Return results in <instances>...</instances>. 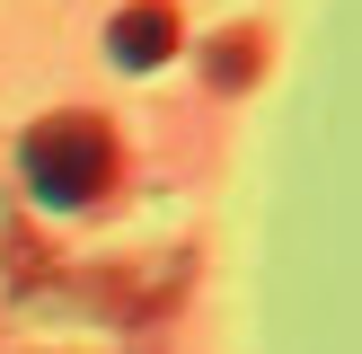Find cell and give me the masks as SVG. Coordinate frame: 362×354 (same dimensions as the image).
<instances>
[{"mask_svg":"<svg viewBox=\"0 0 362 354\" xmlns=\"http://www.w3.org/2000/svg\"><path fill=\"white\" fill-rule=\"evenodd\" d=\"M106 177H115V142L98 115H53L27 133V186L45 204H98Z\"/></svg>","mask_w":362,"mask_h":354,"instance_id":"6da1fadb","label":"cell"},{"mask_svg":"<svg viewBox=\"0 0 362 354\" xmlns=\"http://www.w3.org/2000/svg\"><path fill=\"white\" fill-rule=\"evenodd\" d=\"M106 53H115L124 71H151V62H168L177 53V9L168 0H133V9L106 27Z\"/></svg>","mask_w":362,"mask_h":354,"instance_id":"7a4b0ae2","label":"cell"},{"mask_svg":"<svg viewBox=\"0 0 362 354\" xmlns=\"http://www.w3.org/2000/svg\"><path fill=\"white\" fill-rule=\"evenodd\" d=\"M212 80H221V88L257 80V35H221V45H212Z\"/></svg>","mask_w":362,"mask_h":354,"instance_id":"3957f363","label":"cell"}]
</instances>
